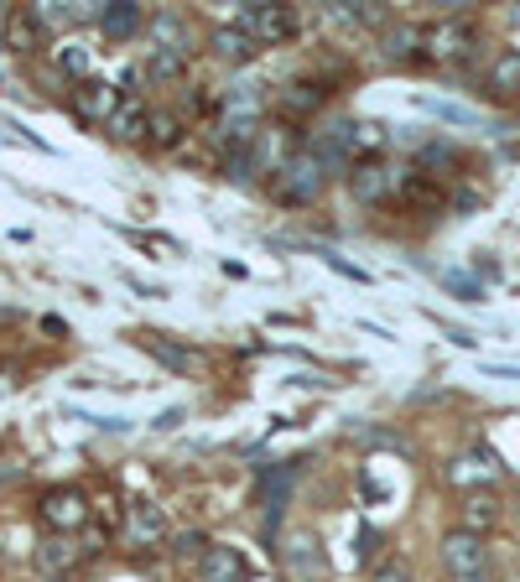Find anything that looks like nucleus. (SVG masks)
Segmentation results:
<instances>
[{
	"label": "nucleus",
	"mask_w": 520,
	"mask_h": 582,
	"mask_svg": "<svg viewBox=\"0 0 520 582\" xmlns=\"http://www.w3.org/2000/svg\"><path fill=\"white\" fill-rule=\"evenodd\" d=\"M130 531H136L141 541H167V515H162V505H151V499H136L130 505Z\"/></svg>",
	"instance_id": "obj_13"
},
{
	"label": "nucleus",
	"mask_w": 520,
	"mask_h": 582,
	"mask_svg": "<svg viewBox=\"0 0 520 582\" xmlns=\"http://www.w3.org/2000/svg\"><path fill=\"white\" fill-rule=\"evenodd\" d=\"M141 349H146L156 364H167L172 375H188V364H193V354H188V349H177V343H167L162 333H141Z\"/></svg>",
	"instance_id": "obj_16"
},
{
	"label": "nucleus",
	"mask_w": 520,
	"mask_h": 582,
	"mask_svg": "<svg viewBox=\"0 0 520 582\" xmlns=\"http://www.w3.org/2000/svg\"><path fill=\"white\" fill-rule=\"evenodd\" d=\"M260 110H266V94H260V84H234L229 99H224V136L234 146H245L255 136V120Z\"/></svg>",
	"instance_id": "obj_3"
},
{
	"label": "nucleus",
	"mask_w": 520,
	"mask_h": 582,
	"mask_svg": "<svg viewBox=\"0 0 520 582\" xmlns=\"http://www.w3.org/2000/svg\"><path fill=\"white\" fill-rule=\"evenodd\" d=\"M422 42H427V58L453 63V58H463V52L474 47V26H468L463 16H448V21H437Z\"/></svg>",
	"instance_id": "obj_7"
},
{
	"label": "nucleus",
	"mask_w": 520,
	"mask_h": 582,
	"mask_svg": "<svg viewBox=\"0 0 520 582\" xmlns=\"http://www.w3.org/2000/svg\"><path fill=\"white\" fill-rule=\"evenodd\" d=\"M442 286H448V291H453L458 302H479V297H484L479 276H453V271H442Z\"/></svg>",
	"instance_id": "obj_24"
},
{
	"label": "nucleus",
	"mask_w": 520,
	"mask_h": 582,
	"mask_svg": "<svg viewBox=\"0 0 520 582\" xmlns=\"http://www.w3.org/2000/svg\"><path fill=\"white\" fill-rule=\"evenodd\" d=\"M37 21L52 26V32H68V26H78V6H63V0H42V6H37Z\"/></svg>",
	"instance_id": "obj_19"
},
{
	"label": "nucleus",
	"mask_w": 520,
	"mask_h": 582,
	"mask_svg": "<svg viewBox=\"0 0 520 582\" xmlns=\"http://www.w3.org/2000/svg\"><path fill=\"white\" fill-rule=\"evenodd\" d=\"M78 115L84 120H115V89L110 84H78Z\"/></svg>",
	"instance_id": "obj_14"
},
{
	"label": "nucleus",
	"mask_w": 520,
	"mask_h": 582,
	"mask_svg": "<svg viewBox=\"0 0 520 582\" xmlns=\"http://www.w3.org/2000/svg\"><path fill=\"white\" fill-rule=\"evenodd\" d=\"M141 26V6L136 0H115V6H104V16H99V32L104 37H130Z\"/></svg>",
	"instance_id": "obj_15"
},
{
	"label": "nucleus",
	"mask_w": 520,
	"mask_h": 582,
	"mask_svg": "<svg viewBox=\"0 0 520 582\" xmlns=\"http://www.w3.org/2000/svg\"><path fill=\"white\" fill-rule=\"evenodd\" d=\"M146 37L156 42V52H177V58H188V16L156 11V16L146 21Z\"/></svg>",
	"instance_id": "obj_9"
},
{
	"label": "nucleus",
	"mask_w": 520,
	"mask_h": 582,
	"mask_svg": "<svg viewBox=\"0 0 520 582\" xmlns=\"http://www.w3.org/2000/svg\"><path fill=\"white\" fill-rule=\"evenodd\" d=\"M58 63H63L68 73L84 78V73H89V52H84V47H63V52H58Z\"/></svg>",
	"instance_id": "obj_27"
},
{
	"label": "nucleus",
	"mask_w": 520,
	"mask_h": 582,
	"mask_svg": "<svg viewBox=\"0 0 520 582\" xmlns=\"http://www.w3.org/2000/svg\"><path fill=\"white\" fill-rule=\"evenodd\" d=\"M312 255H318V260H323V266H328V271H338V276H349V281H359V286H364V281H370V276H364L359 266H349V260H344V255H333V250H323V245H318V250H312Z\"/></svg>",
	"instance_id": "obj_26"
},
{
	"label": "nucleus",
	"mask_w": 520,
	"mask_h": 582,
	"mask_svg": "<svg viewBox=\"0 0 520 582\" xmlns=\"http://www.w3.org/2000/svg\"><path fill=\"white\" fill-rule=\"evenodd\" d=\"M489 84L500 89V94H515V89H520V52H500V58H494Z\"/></svg>",
	"instance_id": "obj_18"
},
{
	"label": "nucleus",
	"mask_w": 520,
	"mask_h": 582,
	"mask_svg": "<svg viewBox=\"0 0 520 582\" xmlns=\"http://www.w3.org/2000/svg\"><path fill=\"white\" fill-rule=\"evenodd\" d=\"M411 42H416L411 26H390V32H385V58L390 63H406L411 58Z\"/></svg>",
	"instance_id": "obj_21"
},
{
	"label": "nucleus",
	"mask_w": 520,
	"mask_h": 582,
	"mask_svg": "<svg viewBox=\"0 0 520 582\" xmlns=\"http://www.w3.org/2000/svg\"><path fill=\"white\" fill-rule=\"evenodd\" d=\"M323 193V162L318 156H292V162H281L276 167V198H286V203H312Z\"/></svg>",
	"instance_id": "obj_2"
},
{
	"label": "nucleus",
	"mask_w": 520,
	"mask_h": 582,
	"mask_svg": "<svg viewBox=\"0 0 520 582\" xmlns=\"http://www.w3.org/2000/svg\"><path fill=\"white\" fill-rule=\"evenodd\" d=\"M172 551H177V557H203V551H208V541H203V536H198V531H182V536H177V546H172Z\"/></svg>",
	"instance_id": "obj_28"
},
{
	"label": "nucleus",
	"mask_w": 520,
	"mask_h": 582,
	"mask_svg": "<svg viewBox=\"0 0 520 582\" xmlns=\"http://www.w3.org/2000/svg\"><path fill=\"white\" fill-rule=\"evenodd\" d=\"M375 582H411V567L406 562H380L375 567Z\"/></svg>",
	"instance_id": "obj_30"
},
{
	"label": "nucleus",
	"mask_w": 520,
	"mask_h": 582,
	"mask_svg": "<svg viewBox=\"0 0 520 582\" xmlns=\"http://www.w3.org/2000/svg\"><path fill=\"white\" fill-rule=\"evenodd\" d=\"M172 136H177V125L162 115V120H156V141H172Z\"/></svg>",
	"instance_id": "obj_33"
},
{
	"label": "nucleus",
	"mask_w": 520,
	"mask_h": 582,
	"mask_svg": "<svg viewBox=\"0 0 520 582\" xmlns=\"http://www.w3.org/2000/svg\"><path fill=\"white\" fill-rule=\"evenodd\" d=\"M442 562H448L453 582H494L489 546L474 531H448V536H442Z\"/></svg>",
	"instance_id": "obj_1"
},
{
	"label": "nucleus",
	"mask_w": 520,
	"mask_h": 582,
	"mask_svg": "<svg viewBox=\"0 0 520 582\" xmlns=\"http://www.w3.org/2000/svg\"><path fill=\"white\" fill-rule=\"evenodd\" d=\"M37 562H42V572H63V567L73 562V546H68V541H47V546L37 551Z\"/></svg>",
	"instance_id": "obj_25"
},
{
	"label": "nucleus",
	"mask_w": 520,
	"mask_h": 582,
	"mask_svg": "<svg viewBox=\"0 0 520 582\" xmlns=\"http://www.w3.org/2000/svg\"><path fill=\"white\" fill-rule=\"evenodd\" d=\"M494 515H500V510H494V499L489 494H468V505H463V520H468V531H484V525H494Z\"/></svg>",
	"instance_id": "obj_20"
},
{
	"label": "nucleus",
	"mask_w": 520,
	"mask_h": 582,
	"mask_svg": "<svg viewBox=\"0 0 520 582\" xmlns=\"http://www.w3.org/2000/svg\"><path fill=\"white\" fill-rule=\"evenodd\" d=\"M427 115H437V120H448V125H474V110H458V104H448V99H416Z\"/></svg>",
	"instance_id": "obj_22"
},
{
	"label": "nucleus",
	"mask_w": 520,
	"mask_h": 582,
	"mask_svg": "<svg viewBox=\"0 0 520 582\" xmlns=\"http://www.w3.org/2000/svg\"><path fill=\"white\" fill-rule=\"evenodd\" d=\"M245 577H250V562L234 546H208L198 557V582H245Z\"/></svg>",
	"instance_id": "obj_8"
},
{
	"label": "nucleus",
	"mask_w": 520,
	"mask_h": 582,
	"mask_svg": "<svg viewBox=\"0 0 520 582\" xmlns=\"http://www.w3.org/2000/svg\"><path fill=\"white\" fill-rule=\"evenodd\" d=\"M474 276H484V281H494V276H500V266H494V260H474Z\"/></svg>",
	"instance_id": "obj_32"
},
{
	"label": "nucleus",
	"mask_w": 520,
	"mask_h": 582,
	"mask_svg": "<svg viewBox=\"0 0 520 582\" xmlns=\"http://www.w3.org/2000/svg\"><path fill=\"white\" fill-rule=\"evenodd\" d=\"M110 130H115V136H141V130H146V110H141V104H125V110H115Z\"/></svg>",
	"instance_id": "obj_23"
},
{
	"label": "nucleus",
	"mask_w": 520,
	"mask_h": 582,
	"mask_svg": "<svg viewBox=\"0 0 520 582\" xmlns=\"http://www.w3.org/2000/svg\"><path fill=\"white\" fill-rule=\"evenodd\" d=\"M349 188H354L359 203H380L390 188H396V172L380 167V162H359V167L349 172Z\"/></svg>",
	"instance_id": "obj_11"
},
{
	"label": "nucleus",
	"mask_w": 520,
	"mask_h": 582,
	"mask_svg": "<svg viewBox=\"0 0 520 582\" xmlns=\"http://www.w3.org/2000/svg\"><path fill=\"white\" fill-rule=\"evenodd\" d=\"M234 26H240L250 42H286L297 32V16L286 6H240V21Z\"/></svg>",
	"instance_id": "obj_5"
},
{
	"label": "nucleus",
	"mask_w": 520,
	"mask_h": 582,
	"mask_svg": "<svg viewBox=\"0 0 520 582\" xmlns=\"http://www.w3.org/2000/svg\"><path fill=\"white\" fill-rule=\"evenodd\" d=\"M375 541H380V536L370 531V525H364V531H359V557H370V551H375Z\"/></svg>",
	"instance_id": "obj_31"
},
{
	"label": "nucleus",
	"mask_w": 520,
	"mask_h": 582,
	"mask_svg": "<svg viewBox=\"0 0 520 582\" xmlns=\"http://www.w3.org/2000/svg\"><path fill=\"white\" fill-rule=\"evenodd\" d=\"M182 63H188V58H177V52H151V73H162V78H172Z\"/></svg>",
	"instance_id": "obj_29"
},
{
	"label": "nucleus",
	"mask_w": 520,
	"mask_h": 582,
	"mask_svg": "<svg viewBox=\"0 0 520 582\" xmlns=\"http://www.w3.org/2000/svg\"><path fill=\"white\" fill-rule=\"evenodd\" d=\"M500 473V458L489 453V447H474V453H463L453 468H448V479L453 484H474V479H494Z\"/></svg>",
	"instance_id": "obj_12"
},
{
	"label": "nucleus",
	"mask_w": 520,
	"mask_h": 582,
	"mask_svg": "<svg viewBox=\"0 0 520 582\" xmlns=\"http://www.w3.org/2000/svg\"><path fill=\"white\" fill-rule=\"evenodd\" d=\"M84 494L78 489H52L47 499H42V520L47 525H63V531H78V525H84Z\"/></svg>",
	"instance_id": "obj_10"
},
{
	"label": "nucleus",
	"mask_w": 520,
	"mask_h": 582,
	"mask_svg": "<svg viewBox=\"0 0 520 582\" xmlns=\"http://www.w3.org/2000/svg\"><path fill=\"white\" fill-rule=\"evenodd\" d=\"M515 21H520V11H515Z\"/></svg>",
	"instance_id": "obj_34"
},
{
	"label": "nucleus",
	"mask_w": 520,
	"mask_h": 582,
	"mask_svg": "<svg viewBox=\"0 0 520 582\" xmlns=\"http://www.w3.org/2000/svg\"><path fill=\"white\" fill-rule=\"evenodd\" d=\"M214 52H219L224 63H245L250 52H255V42L240 32V26H219V32H214Z\"/></svg>",
	"instance_id": "obj_17"
},
{
	"label": "nucleus",
	"mask_w": 520,
	"mask_h": 582,
	"mask_svg": "<svg viewBox=\"0 0 520 582\" xmlns=\"http://www.w3.org/2000/svg\"><path fill=\"white\" fill-rule=\"evenodd\" d=\"M281 562H286V572H292L297 582H323L328 577V551H323L318 536H307V531L281 546Z\"/></svg>",
	"instance_id": "obj_6"
},
{
	"label": "nucleus",
	"mask_w": 520,
	"mask_h": 582,
	"mask_svg": "<svg viewBox=\"0 0 520 582\" xmlns=\"http://www.w3.org/2000/svg\"><path fill=\"white\" fill-rule=\"evenodd\" d=\"M364 146V125L354 120H333L318 130V146H312V156H318L323 167H354V151Z\"/></svg>",
	"instance_id": "obj_4"
}]
</instances>
